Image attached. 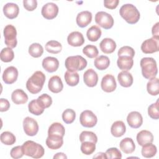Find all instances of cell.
<instances>
[{
    "label": "cell",
    "mask_w": 159,
    "mask_h": 159,
    "mask_svg": "<svg viewBox=\"0 0 159 159\" xmlns=\"http://www.w3.org/2000/svg\"><path fill=\"white\" fill-rule=\"evenodd\" d=\"M45 81V76L41 71H37L27 80V89L32 94H37L41 91Z\"/></svg>",
    "instance_id": "1"
},
{
    "label": "cell",
    "mask_w": 159,
    "mask_h": 159,
    "mask_svg": "<svg viewBox=\"0 0 159 159\" xmlns=\"http://www.w3.org/2000/svg\"><path fill=\"white\" fill-rule=\"evenodd\" d=\"M140 67L142 69V76L150 80L155 78L158 68L155 60L152 57H144L140 60Z\"/></svg>",
    "instance_id": "2"
},
{
    "label": "cell",
    "mask_w": 159,
    "mask_h": 159,
    "mask_svg": "<svg viewBox=\"0 0 159 159\" xmlns=\"http://www.w3.org/2000/svg\"><path fill=\"white\" fill-rule=\"evenodd\" d=\"M120 16L129 24L137 23L140 17V14L136 7L132 4H125L121 6L119 10Z\"/></svg>",
    "instance_id": "3"
},
{
    "label": "cell",
    "mask_w": 159,
    "mask_h": 159,
    "mask_svg": "<svg viewBox=\"0 0 159 159\" xmlns=\"http://www.w3.org/2000/svg\"><path fill=\"white\" fill-rule=\"evenodd\" d=\"M22 146L24 155L33 158H42L45 153L43 147L32 140L25 142Z\"/></svg>",
    "instance_id": "4"
},
{
    "label": "cell",
    "mask_w": 159,
    "mask_h": 159,
    "mask_svg": "<svg viewBox=\"0 0 159 159\" xmlns=\"http://www.w3.org/2000/svg\"><path fill=\"white\" fill-rule=\"evenodd\" d=\"M87 61L81 55L70 56L65 60V65L68 71H78L84 69L87 66Z\"/></svg>",
    "instance_id": "5"
},
{
    "label": "cell",
    "mask_w": 159,
    "mask_h": 159,
    "mask_svg": "<svg viewBox=\"0 0 159 159\" xmlns=\"http://www.w3.org/2000/svg\"><path fill=\"white\" fill-rule=\"evenodd\" d=\"M3 34L5 44L11 48H15L17 44L16 38L17 30L16 27L11 24L7 25L4 29Z\"/></svg>",
    "instance_id": "6"
},
{
    "label": "cell",
    "mask_w": 159,
    "mask_h": 159,
    "mask_svg": "<svg viewBox=\"0 0 159 159\" xmlns=\"http://www.w3.org/2000/svg\"><path fill=\"white\" fill-rule=\"evenodd\" d=\"M95 22L98 25L104 29L112 28L114 22L112 16L104 11H99L96 14Z\"/></svg>",
    "instance_id": "7"
},
{
    "label": "cell",
    "mask_w": 159,
    "mask_h": 159,
    "mask_svg": "<svg viewBox=\"0 0 159 159\" xmlns=\"http://www.w3.org/2000/svg\"><path fill=\"white\" fill-rule=\"evenodd\" d=\"M141 50L146 54L158 52L159 50V37H152L144 40L141 45Z\"/></svg>",
    "instance_id": "8"
},
{
    "label": "cell",
    "mask_w": 159,
    "mask_h": 159,
    "mask_svg": "<svg viewBox=\"0 0 159 159\" xmlns=\"http://www.w3.org/2000/svg\"><path fill=\"white\" fill-rule=\"evenodd\" d=\"M80 122L82 126L91 128L96 125L98 119L96 116L91 111L85 110L80 114Z\"/></svg>",
    "instance_id": "9"
},
{
    "label": "cell",
    "mask_w": 159,
    "mask_h": 159,
    "mask_svg": "<svg viewBox=\"0 0 159 159\" xmlns=\"http://www.w3.org/2000/svg\"><path fill=\"white\" fill-rule=\"evenodd\" d=\"M23 128L27 135L34 136L37 134L39 127L37 122L34 119L26 117L23 120Z\"/></svg>",
    "instance_id": "10"
},
{
    "label": "cell",
    "mask_w": 159,
    "mask_h": 159,
    "mask_svg": "<svg viewBox=\"0 0 159 159\" xmlns=\"http://www.w3.org/2000/svg\"><path fill=\"white\" fill-rule=\"evenodd\" d=\"M58 13V6L53 2H48L43 6L41 11L42 16L47 19L51 20L56 17Z\"/></svg>",
    "instance_id": "11"
},
{
    "label": "cell",
    "mask_w": 159,
    "mask_h": 159,
    "mask_svg": "<svg viewBox=\"0 0 159 159\" xmlns=\"http://www.w3.org/2000/svg\"><path fill=\"white\" fill-rule=\"evenodd\" d=\"M101 89L106 93H111L115 91L117 83L113 75L107 74L103 76L101 83Z\"/></svg>",
    "instance_id": "12"
},
{
    "label": "cell",
    "mask_w": 159,
    "mask_h": 159,
    "mask_svg": "<svg viewBox=\"0 0 159 159\" xmlns=\"http://www.w3.org/2000/svg\"><path fill=\"white\" fill-rule=\"evenodd\" d=\"M18 77V70L17 69L13 66H11L6 68L3 73H2V80L3 81L7 84H11L15 83Z\"/></svg>",
    "instance_id": "13"
},
{
    "label": "cell",
    "mask_w": 159,
    "mask_h": 159,
    "mask_svg": "<svg viewBox=\"0 0 159 159\" xmlns=\"http://www.w3.org/2000/svg\"><path fill=\"white\" fill-rule=\"evenodd\" d=\"M127 122L130 127L133 129H138L143 123V117L140 112L137 111H132L128 114L127 117Z\"/></svg>",
    "instance_id": "14"
},
{
    "label": "cell",
    "mask_w": 159,
    "mask_h": 159,
    "mask_svg": "<svg viewBox=\"0 0 159 159\" xmlns=\"http://www.w3.org/2000/svg\"><path fill=\"white\" fill-rule=\"evenodd\" d=\"M42 67L47 72L53 73L56 71L59 67V61L57 58L47 57L42 60Z\"/></svg>",
    "instance_id": "15"
},
{
    "label": "cell",
    "mask_w": 159,
    "mask_h": 159,
    "mask_svg": "<svg viewBox=\"0 0 159 159\" xmlns=\"http://www.w3.org/2000/svg\"><path fill=\"white\" fill-rule=\"evenodd\" d=\"M83 81L84 84L88 87L95 86L98 81L97 73L92 68L87 70L83 74Z\"/></svg>",
    "instance_id": "16"
},
{
    "label": "cell",
    "mask_w": 159,
    "mask_h": 159,
    "mask_svg": "<svg viewBox=\"0 0 159 159\" xmlns=\"http://www.w3.org/2000/svg\"><path fill=\"white\" fill-rule=\"evenodd\" d=\"M2 11L5 16L10 19L16 18L19 13L18 5L13 2H8L3 7Z\"/></svg>",
    "instance_id": "17"
},
{
    "label": "cell",
    "mask_w": 159,
    "mask_h": 159,
    "mask_svg": "<svg viewBox=\"0 0 159 159\" xmlns=\"http://www.w3.org/2000/svg\"><path fill=\"white\" fill-rule=\"evenodd\" d=\"M67 42L72 47H80L84 43V39L81 32L74 31L68 35Z\"/></svg>",
    "instance_id": "18"
},
{
    "label": "cell",
    "mask_w": 159,
    "mask_h": 159,
    "mask_svg": "<svg viewBox=\"0 0 159 159\" xmlns=\"http://www.w3.org/2000/svg\"><path fill=\"white\" fill-rule=\"evenodd\" d=\"M92 20V13L88 11H81L78 14L76 21L77 25L81 27L84 28L88 25Z\"/></svg>",
    "instance_id": "19"
},
{
    "label": "cell",
    "mask_w": 159,
    "mask_h": 159,
    "mask_svg": "<svg viewBox=\"0 0 159 159\" xmlns=\"http://www.w3.org/2000/svg\"><path fill=\"white\" fill-rule=\"evenodd\" d=\"M49 90L53 93H58L61 92L63 88V84L61 78L58 76H52L48 83Z\"/></svg>",
    "instance_id": "20"
},
{
    "label": "cell",
    "mask_w": 159,
    "mask_h": 159,
    "mask_svg": "<svg viewBox=\"0 0 159 159\" xmlns=\"http://www.w3.org/2000/svg\"><path fill=\"white\" fill-rule=\"evenodd\" d=\"M47 146L52 150H57L60 148L63 144V137L59 135H48L46 139Z\"/></svg>",
    "instance_id": "21"
},
{
    "label": "cell",
    "mask_w": 159,
    "mask_h": 159,
    "mask_svg": "<svg viewBox=\"0 0 159 159\" xmlns=\"http://www.w3.org/2000/svg\"><path fill=\"white\" fill-rule=\"evenodd\" d=\"M117 80L119 84L124 88H129L133 84L134 79L132 74L127 71H122L118 74Z\"/></svg>",
    "instance_id": "22"
},
{
    "label": "cell",
    "mask_w": 159,
    "mask_h": 159,
    "mask_svg": "<svg viewBox=\"0 0 159 159\" xmlns=\"http://www.w3.org/2000/svg\"><path fill=\"white\" fill-rule=\"evenodd\" d=\"M116 46L115 41L110 38H105L102 39L99 44L101 51L106 54L113 53L116 48Z\"/></svg>",
    "instance_id": "23"
},
{
    "label": "cell",
    "mask_w": 159,
    "mask_h": 159,
    "mask_svg": "<svg viewBox=\"0 0 159 159\" xmlns=\"http://www.w3.org/2000/svg\"><path fill=\"white\" fill-rule=\"evenodd\" d=\"M117 65L119 68L122 71H128L130 70L134 65L133 58L128 56L118 57Z\"/></svg>",
    "instance_id": "24"
},
{
    "label": "cell",
    "mask_w": 159,
    "mask_h": 159,
    "mask_svg": "<svg viewBox=\"0 0 159 159\" xmlns=\"http://www.w3.org/2000/svg\"><path fill=\"white\" fill-rule=\"evenodd\" d=\"M11 99L16 104H22L27 102L28 96L22 89H17L12 93Z\"/></svg>",
    "instance_id": "25"
},
{
    "label": "cell",
    "mask_w": 159,
    "mask_h": 159,
    "mask_svg": "<svg viewBox=\"0 0 159 159\" xmlns=\"http://www.w3.org/2000/svg\"><path fill=\"white\" fill-rule=\"evenodd\" d=\"M137 141L139 145L143 146L148 143H152L153 141V135L148 130H142L137 135Z\"/></svg>",
    "instance_id": "26"
},
{
    "label": "cell",
    "mask_w": 159,
    "mask_h": 159,
    "mask_svg": "<svg viewBox=\"0 0 159 159\" xmlns=\"http://www.w3.org/2000/svg\"><path fill=\"white\" fill-rule=\"evenodd\" d=\"M125 125L122 120H117L112 124L111 132L114 137H120L125 133Z\"/></svg>",
    "instance_id": "27"
},
{
    "label": "cell",
    "mask_w": 159,
    "mask_h": 159,
    "mask_svg": "<svg viewBox=\"0 0 159 159\" xmlns=\"http://www.w3.org/2000/svg\"><path fill=\"white\" fill-rule=\"evenodd\" d=\"M120 148L125 154L133 153L135 149V145L131 138L126 137L120 142Z\"/></svg>",
    "instance_id": "28"
},
{
    "label": "cell",
    "mask_w": 159,
    "mask_h": 159,
    "mask_svg": "<svg viewBox=\"0 0 159 159\" xmlns=\"http://www.w3.org/2000/svg\"><path fill=\"white\" fill-rule=\"evenodd\" d=\"M65 133V129L64 126L59 122L52 123L48 128V135H59L63 137Z\"/></svg>",
    "instance_id": "29"
},
{
    "label": "cell",
    "mask_w": 159,
    "mask_h": 159,
    "mask_svg": "<svg viewBox=\"0 0 159 159\" xmlns=\"http://www.w3.org/2000/svg\"><path fill=\"white\" fill-rule=\"evenodd\" d=\"M64 78L66 84L70 86H76L80 81L79 74L76 71L73 72L67 70L65 73Z\"/></svg>",
    "instance_id": "30"
},
{
    "label": "cell",
    "mask_w": 159,
    "mask_h": 159,
    "mask_svg": "<svg viewBox=\"0 0 159 159\" xmlns=\"http://www.w3.org/2000/svg\"><path fill=\"white\" fill-rule=\"evenodd\" d=\"M101 30L97 25H93L89 27L86 32V36L89 40L96 42L99 39L101 36Z\"/></svg>",
    "instance_id": "31"
},
{
    "label": "cell",
    "mask_w": 159,
    "mask_h": 159,
    "mask_svg": "<svg viewBox=\"0 0 159 159\" xmlns=\"http://www.w3.org/2000/svg\"><path fill=\"white\" fill-rule=\"evenodd\" d=\"M147 90L149 94L157 96L159 93V80L158 78L150 79L147 84Z\"/></svg>",
    "instance_id": "32"
},
{
    "label": "cell",
    "mask_w": 159,
    "mask_h": 159,
    "mask_svg": "<svg viewBox=\"0 0 159 159\" xmlns=\"http://www.w3.org/2000/svg\"><path fill=\"white\" fill-rule=\"evenodd\" d=\"M141 153L142 155L145 158H152L154 157L157 152V147L152 143H147L142 146Z\"/></svg>",
    "instance_id": "33"
},
{
    "label": "cell",
    "mask_w": 159,
    "mask_h": 159,
    "mask_svg": "<svg viewBox=\"0 0 159 159\" xmlns=\"http://www.w3.org/2000/svg\"><path fill=\"white\" fill-rule=\"evenodd\" d=\"M94 65L98 70H104L109 67L110 65V60L108 57L101 55L94 60Z\"/></svg>",
    "instance_id": "34"
},
{
    "label": "cell",
    "mask_w": 159,
    "mask_h": 159,
    "mask_svg": "<svg viewBox=\"0 0 159 159\" xmlns=\"http://www.w3.org/2000/svg\"><path fill=\"white\" fill-rule=\"evenodd\" d=\"M45 50L47 52L53 54H57L62 50L61 44L56 40H50L45 44Z\"/></svg>",
    "instance_id": "35"
},
{
    "label": "cell",
    "mask_w": 159,
    "mask_h": 159,
    "mask_svg": "<svg viewBox=\"0 0 159 159\" xmlns=\"http://www.w3.org/2000/svg\"><path fill=\"white\" fill-rule=\"evenodd\" d=\"M28 109L29 111L31 114L35 116L41 115L45 110V109L37 101V99L32 100L28 104Z\"/></svg>",
    "instance_id": "36"
},
{
    "label": "cell",
    "mask_w": 159,
    "mask_h": 159,
    "mask_svg": "<svg viewBox=\"0 0 159 159\" xmlns=\"http://www.w3.org/2000/svg\"><path fill=\"white\" fill-rule=\"evenodd\" d=\"M43 48L39 43H33L29 47V53L34 58H39L42 55Z\"/></svg>",
    "instance_id": "37"
},
{
    "label": "cell",
    "mask_w": 159,
    "mask_h": 159,
    "mask_svg": "<svg viewBox=\"0 0 159 159\" xmlns=\"http://www.w3.org/2000/svg\"><path fill=\"white\" fill-rule=\"evenodd\" d=\"M79 139L81 143L83 142H91L96 143L98 142V137L96 135L91 131H83L80 134Z\"/></svg>",
    "instance_id": "38"
},
{
    "label": "cell",
    "mask_w": 159,
    "mask_h": 159,
    "mask_svg": "<svg viewBox=\"0 0 159 159\" xmlns=\"http://www.w3.org/2000/svg\"><path fill=\"white\" fill-rule=\"evenodd\" d=\"M1 142L6 145H13L16 140L15 135L11 132L5 131L1 134Z\"/></svg>",
    "instance_id": "39"
},
{
    "label": "cell",
    "mask_w": 159,
    "mask_h": 159,
    "mask_svg": "<svg viewBox=\"0 0 159 159\" xmlns=\"http://www.w3.org/2000/svg\"><path fill=\"white\" fill-rule=\"evenodd\" d=\"M0 58L3 62H11L14 58V53L9 47L4 48L0 53Z\"/></svg>",
    "instance_id": "40"
},
{
    "label": "cell",
    "mask_w": 159,
    "mask_h": 159,
    "mask_svg": "<svg viewBox=\"0 0 159 159\" xmlns=\"http://www.w3.org/2000/svg\"><path fill=\"white\" fill-rule=\"evenodd\" d=\"M81 151L86 155H91L96 150V143L91 142H83L81 145Z\"/></svg>",
    "instance_id": "41"
},
{
    "label": "cell",
    "mask_w": 159,
    "mask_h": 159,
    "mask_svg": "<svg viewBox=\"0 0 159 159\" xmlns=\"http://www.w3.org/2000/svg\"><path fill=\"white\" fill-rule=\"evenodd\" d=\"M76 118V112L71 109H66L62 113V119L66 124H71Z\"/></svg>",
    "instance_id": "42"
},
{
    "label": "cell",
    "mask_w": 159,
    "mask_h": 159,
    "mask_svg": "<svg viewBox=\"0 0 159 159\" xmlns=\"http://www.w3.org/2000/svg\"><path fill=\"white\" fill-rule=\"evenodd\" d=\"M83 53L89 58H94L98 55L97 47L93 45H87L83 48Z\"/></svg>",
    "instance_id": "43"
},
{
    "label": "cell",
    "mask_w": 159,
    "mask_h": 159,
    "mask_svg": "<svg viewBox=\"0 0 159 159\" xmlns=\"http://www.w3.org/2000/svg\"><path fill=\"white\" fill-rule=\"evenodd\" d=\"M39 104L44 108L49 107L52 104V99L50 96L47 94H42L37 99Z\"/></svg>",
    "instance_id": "44"
},
{
    "label": "cell",
    "mask_w": 159,
    "mask_h": 159,
    "mask_svg": "<svg viewBox=\"0 0 159 159\" xmlns=\"http://www.w3.org/2000/svg\"><path fill=\"white\" fill-rule=\"evenodd\" d=\"M148 116L152 119H155V120L158 119V118H159L158 100H157L155 103H153L148 106Z\"/></svg>",
    "instance_id": "45"
},
{
    "label": "cell",
    "mask_w": 159,
    "mask_h": 159,
    "mask_svg": "<svg viewBox=\"0 0 159 159\" xmlns=\"http://www.w3.org/2000/svg\"><path fill=\"white\" fill-rule=\"evenodd\" d=\"M106 158L108 159H112V158H122V153L120 151L116 148L112 147L107 149L106 152Z\"/></svg>",
    "instance_id": "46"
},
{
    "label": "cell",
    "mask_w": 159,
    "mask_h": 159,
    "mask_svg": "<svg viewBox=\"0 0 159 159\" xmlns=\"http://www.w3.org/2000/svg\"><path fill=\"white\" fill-rule=\"evenodd\" d=\"M118 57L128 56L133 58L135 55V51L133 48L129 46H124L119 48L117 52Z\"/></svg>",
    "instance_id": "47"
},
{
    "label": "cell",
    "mask_w": 159,
    "mask_h": 159,
    "mask_svg": "<svg viewBox=\"0 0 159 159\" xmlns=\"http://www.w3.org/2000/svg\"><path fill=\"white\" fill-rule=\"evenodd\" d=\"M10 154L11 157L15 159L22 158L24 155L22 146H16L13 147L11 150Z\"/></svg>",
    "instance_id": "48"
},
{
    "label": "cell",
    "mask_w": 159,
    "mask_h": 159,
    "mask_svg": "<svg viewBox=\"0 0 159 159\" xmlns=\"http://www.w3.org/2000/svg\"><path fill=\"white\" fill-rule=\"evenodd\" d=\"M24 7L28 11H33L37 7V1L36 0H24Z\"/></svg>",
    "instance_id": "49"
},
{
    "label": "cell",
    "mask_w": 159,
    "mask_h": 159,
    "mask_svg": "<svg viewBox=\"0 0 159 159\" xmlns=\"http://www.w3.org/2000/svg\"><path fill=\"white\" fill-rule=\"evenodd\" d=\"M119 3V0H105L104 1V6L107 9H114L117 7Z\"/></svg>",
    "instance_id": "50"
},
{
    "label": "cell",
    "mask_w": 159,
    "mask_h": 159,
    "mask_svg": "<svg viewBox=\"0 0 159 159\" xmlns=\"http://www.w3.org/2000/svg\"><path fill=\"white\" fill-rule=\"evenodd\" d=\"M10 107V103L9 101L6 99L1 98L0 99V111L5 112L9 110Z\"/></svg>",
    "instance_id": "51"
},
{
    "label": "cell",
    "mask_w": 159,
    "mask_h": 159,
    "mask_svg": "<svg viewBox=\"0 0 159 159\" xmlns=\"http://www.w3.org/2000/svg\"><path fill=\"white\" fill-rule=\"evenodd\" d=\"M158 26H159V22H157L152 27V35H153V37H159V28H158Z\"/></svg>",
    "instance_id": "52"
},
{
    "label": "cell",
    "mask_w": 159,
    "mask_h": 159,
    "mask_svg": "<svg viewBox=\"0 0 159 159\" xmlns=\"http://www.w3.org/2000/svg\"><path fill=\"white\" fill-rule=\"evenodd\" d=\"M53 158H67V156L62 152H59V153H57L54 156H53Z\"/></svg>",
    "instance_id": "53"
},
{
    "label": "cell",
    "mask_w": 159,
    "mask_h": 159,
    "mask_svg": "<svg viewBox=\"0 0 159 159\" xmlns=\"http://www.w3.org/2000/svg\"><path fill=\"white\" fill-rule=\"evenodd\" d=\"M93 158H106V153H102V152H99V153H98L96 154V155L94 156Z\"/></svg>",
    "instance_id": "54"
}]
</instances>
